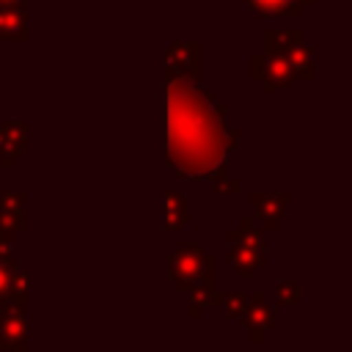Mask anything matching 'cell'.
Returning a JSON list of instances; mask_svg holds the SVG:
<instances>
[{"label":"cell","mask_w":352,"mask_h":352,"mask_svg":"<svg viewBox=\"0 0 352 352\" xmlns=\"http://www.w3.org/2000/svg\"><path fill=\"white\" fill-rule=\"evenodd\" d=\"M256 16H302V8L314 6V0H245Z\"/></svg>","instance_id":"13"},{"label":"cell","mask_w":352,"mask_h":352,"mask_svg":"<svg viewBox=\"0 0 352 352\" xmlns=\"http://www.w3.org/2000/svg\"><path fill=\"white\" fill-rule=\"evenodd\" d=\"M275 297H278V305H297V300H300V286H297V280H294V278L278 280Z\"/></svg>","instance_id":"19"},{"label":"cell","mask_w":352,"mask_h":352,"mask_svg":"<svg viewBox=\"0 0 352 352\" xmlns=\"http://www.w3.org/2000/svg\"><path fill=\"white\" fill-rule=\"evenodd\" d=\"M162 220L168 231H179L190 223V201L184 192L170 190L162 195Z\"/></svg>","instance_id":"11"},{"label":"cell","mask_w":352,"mask_h":352,"mask_svg":"<svg viewBox=\"0 0 352 352\" xmlns=\"http://www.w3.org/2000/svg\"><path fill=\"white\" fill-rule=\"evenodd\" d=\"M0 352H28V319L25 311L6 305L0 314Z\"/></svg>","instance_id":"7"},{"label":"cell","mask_w":352,"mask_h":352,"mask_svg":"<svg viewBox=\"0 0 352 352\" xmlns=\"http://www.w3.org/2000/svg\"><path fill=\"white\" fill-rule=\"evenodd\" d=\"M25 135H28L25 121L0 124V162H3V168L16 165L19 154L25 151Z\"/></svg>","instance_id":"9"},{"label":"cell","mask_w":352,"mask_h":352,"mask_svg":"<svg viewBox=\"0 0 352 352\" xmlns=\"http://www.w3.org/2000/svg\"><path fill=\"white\" fill-rule=\"evenodd\" d=\"M165 77H187L201 82V44L198 41H173L162 52Z\"/></svg>","instance_id":"4"},{"label":"cell","mask_w":352,"mask_h":352,"mask_svg":"<svg viewBox=\"0 0 352 352\" xmlns=\"http://www.w3.org/2000/svg\"><path fill=\"white\" fill-rule=\"evenodd\" d=\"M239 322L248 327L250 341L261 344V341L267 338V333L275 327V311H272V305L264 300L261 292H253V294H248V305H245V314H242Z\"/></svg>","instance_id":"6"},{"label":"cell","mask_w":352,"mask_h":352,"mask_svg":"<svg viewBox=\"0 0 352 352\" xmlns=\"http://www.w3.org/2000/svg\"><path fill=\"white\" fill-rule=\"evenodd\" d=\"M11 6H25V0H0V8H11Z\"/></svg>","instance_id":"22"},{"label":"cell","mask_w":352,"mask_h":352,"mask_svg":"<svg viewBox=\"0 0 352 352\" xmlns=\"http://www.w3.org/2000/svg\"><path fill=\"white\" fill-rule=\"evenodd\" d=\"M264 50L280 52L294 77H300V80L316 77V55H314V47L302 38V30H275L272 28L264 33Z\"/></svg>","instance_id":"3"},{"label":"cell","mask_w":352,"mask_h":352,"mask_svg":"<svg viewBox=\"0 0 352 352\" xmlns=\"http://www.w3.org/2000/svg\"><path fill=\"white\" fill-rule=\"evenodd\" d=\"M209 179L214 182V192H217V195H231V192H236V190H239V182H236L234 176H228V170H226V168L214 170Z\"/></svg>","instance_id":"21"},{"label":"cell","mask_w":352,"mask_h":352,"mask_svg":"<svg viewBox=\"0 0 352 352\" xmlns=\"http://www.w3.org/2000/svg\"><path fill=\"white\" fill-rule=\"evenodd\" d=\"M170 280L179 292H190L195 283H214V258L204 253L195 242H179L168 261Z\"/></svg>","instance_id":"2"},{"label":"cell","mask_w":352,"mask_h":352,"mask_svg":"<svg viewBox=\"0 0 352 352\" xmlns=\"http://www.w3.org/2000/svg\"><path fill=\"white\" fill-rule=\"evenodd\" d=\"M250 77L258 80V82H264V88L272 91V94L289 88V82L294 80V74H292L289 63L283 60V55L280 52H272V50L256 52L250 58Z\"/></svg>","instance_id":"5"},{"label":"cell","mask_w":352,"mask_h":352,"mask_svg":"<svg viewBox=\"0 0 352 352\" xmlns=\"http://www.w3.org/2000/svg\"><path fill=\"white\" fill-rule=\"evenodd\" d=\"M289 201H292L289 192H253V195H250L253 212H256V217L264 223L267 231H275V228H278L280 217L286 214Z\"/></svg>","instance_id":"8"},{"label":"cell","mask_w":352,"mask_h":352,"mask_svg":"<svg viewBox=\"0 0 352 352\" xmlns=\"http://www.w3.org/2000/svg\"><path fill=\"white\" fill-rule=\"evenodd\" d=\"M168 94V165L184 179H209L236 154L239 132L226 124V107L201 82L165 77Z\"/></svg>","instance_id":"1"},{"label":"cell","mask_w":352,"mask_h":352,"mask_svg":"<svg viewBox=\"0 0 352 352\" xmlns=\"http://www.w3.org/2000/svg\"><path fill=\"white\" fill-rule=\"evenodd\" d=\"M28 272L25 270H14V278H11V292H8V302L6 305H11V308H19V311H25V305H28ZM3 305V308H6Z\"/></svg>","instance_id":"18"},{"label":"cell","mask_w":352,"mask_h":352,"mask_svg":"<svg viewBox=\"0 0 352 352\" xmlns=\"http://www.w3.org/2000/svg\"><path fill=\"white\" fill-rule=\"evenodd\" d=\"M264 253L261 248H250V245H228L226 261L239 272V275H253L261 264H264Z\"/></svg>","instance_id":"14"},{"label":"cell","mask_w":352,"mask_h":352,"mask_svg":"<svg viewBox=\"0 0 352 352\" xmlns=\"http://www.w3.org/2000/svg\"><path fill=\"white\" fill-rule=\"evenodd\" d=\"M209 305H223L231 319H242L245 305H248V294H242V292H220L217 294L214 292L212 300H209Z\"/></svg>","instance_id":"17"},{"label":"cell","mask_w":352,"mask_h":352,"mask_svg":"<svg viewBox=\"0 0 352 352\" xmlns=\"http://www.w3.org/2000/svg\"><path fill=\"white\" fill-rule=\"evenodd\" d=\"M212 294H214V283H195V286L187 292V314H190L192 319H198V316L204 314V308L209 305Z\"/></svg>","instance_id":"16"},{"label":"cell","mask_w":352,"mask_h":352,"mask_svg":"<svg viewBox=\"0 0 352 352\" xmlns=\"http://www.w3.org/2000/svg\"><path fill=\"white\" fill-rule=\"evenodd\" d=\"M226 242H228V245H250V248H261V250H267L264 234L253 226V220H250V217H239V220H236V226L226 234Z\"/></svg>","instance_id":"15"},{"label":"cell","mask_w":352,"mask_h":352,"mask_svg":"<svg viewBox=\"0 0 352 352\" xmlns=\"http://www.w3.org/2000/svg\"><path fill=\"white\" fill-rule=\"evenodd\" d=\"M22 212H25V192L0 190V234L14 239L16 231L22 228Z\"/></svg>","instance_id":"10"},{"label":"cell","mask_w":352,"mask_h":352,"mask_svg":"<svg viewBox=\"0 0 352 352\" xmlns=\"http://www.w3.org/2000/svg\"><path fill=\"white\" fill-rule=\"evenodd\" d=\"M14 258L11 256H0V308L8 302V292H11V278H14Z\"/></svg>","instance_id":"20"},{"label":"cell","mask_w":352,"mask_h":352,"mask_svg":"<svg viewBox=\"0 0 352 352\" xmlns=\"http://www.w3.org/2000/svg\"><path fill=\"white\" fill-rule=\"evenodd\" d=\"M28 38V11L25 6L0 8V41H25Z\"/></svg>","instance_id":"12"}]
</instances>
